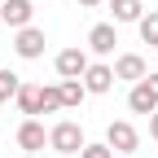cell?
<instances>
[{"label":"cell","instance_id":"2e32d148","mask_svg":"<svg viewBox=\"0 0 158 158\" xmlns=\"http://www.w3.org/2000/svg\"><path fill=\"white\" fill-rule=\"evenodd\" d=\"M18 88H22V79H18L13 70H0V106L9 101V97H18Z\"/></svg>","mask_w":158,"mask_h":158},{"label":"cell","instance_id":"44dd1931","mask_svg":"<svg viewBox=\"0 0 158 158\" xmlns=\"http://www.w3.org/2000/svg\"><path fill=\"white\" fill-rule=\"evenodd\" d=\"M57 158H70V154H57Z\"/></svg>","mask_w":158,"mask_h":158},{"label":"cell","instance_id":"5bb4252c","mask_svg":"<svg viewBox=\"0 0 158 158\" xmlns=\"http://www.w3.org/2000/svg\"><path fill=\"white\" fill-rule=\"evenodd\" d=\"M57 110H62V88L44 84V88H40V114H57Z\"/></svg>","mask_w":158,"mask_h":158},{"label":"cell","instance_id":"7c38bea8","mask_svg":"<svg viewBox=\"0 0 158 158\" xmlns=\"http://www.w3.org/2000/svg\"><path fill=\"white\" fill-rule=\"evenodd\" d=\"M57 88H62V110H75L79 101H84V97H88V88H84V79H62V84H57Z\"/></svg>","mask_w":158,"mask_h":158},{"label":"cell","instance_id":"277c9868","mask_svg":"<svg viewBox=\"0 0 158 158\" xmlns=\"http://www.w3.org/2000/svg\"><path fill=\"white\" fill-rule=\"evenodd\" d=\"M31 18H35V5H31V0H0V22H9L13 31L31 27Z\"/></svg>","mask_w":158,"mask_h":158},{"label":"cell","instance_id":"6da1fadb","mask_svg":"<svg viewBox=\"0 0 158 158\" xmlns=\"http://www.w3.org/2000/svg\"><path fill=\"white\" fill-rule=\"evenodd\" d=\"M48 145H53L57 154L79 158V149H84L88 141H84V127H79L75 118H62V123H53V127H48Z\"/></svg>","mask_w":158,"mask_h":158},{"label":"cell","instance_id":"d6986e66","mask_svg":"<svg viewBox=\"0 0 158 158\" xmlns=\"http://www.w3.org/2000/svg\"><path fill=\"white\" fill-rule=\"evenodd\" d=\"M75 5H84V9H101L106 0H75Z\"/></svg>","mask_w":158,"mask_h":158},{"label":"cell","instance_id":"5b68a950","mask_svg":"<svg viewBox=\"0 0 158 158\" xmlns=\"http://www.w3.org/2000/svg\"><path fill=\"white\" fill-rule=\"evenodd\" d=\"M53 66H57V75H62V79H84V70H88V53H84V48H62Z\"/></svg>","mask_w":158,"mask_h":158},{"label":"cell","instance_id":"3957f363","mask_svg":"<svg viewBox=\"0 0 158 158\" xmlns=\"http://www.w3.org/2000/svg\"><path fill=\"white\" fill-rule=\"evenodd\" d=\"M44 44H48V40H44L40 27H22L18 40H13V53L22 57V62H35V57H44Z\"/></svg>","mask_w":158,"mask_h":158},{"label":"cell","instance_id":"7402d4cb","mask_svg":"<svg viewBox=\"0 0 158 158\" xmlns=\"http://www.w3.org/2000/svg\"><path fill=\"white\" fill-rule=\"evenodd\" d=\"M22 158H31V154H22Z\"/></svg>","mask_w":158,"mask_h":158},{"label":"cell","instance_id":"e0dca14e","mask_svg":"<svg viewBox=\"0 0 158 158\" xmlns=\"http://www.w3.org/2000/svg\"><path fill=\"white\" fill-rule=\"evenodd\" d=\"M79 158H114V149H110L106 141H88L84 149H79Z\"/></svg>","mask_w":158,"mask_h":158},{"label":"cell","instance_id":"52a82bcc","mask_svg":"<svg viewBox=\"0 0 158 158\" xmlns=\"http://www.w3.org/2000/svg\"><path fill=\"white\" fill-rule=\"evenodd\" d=\"M114 44H118V31H114V22H97V27L88 31V48H92L97 57H110V53H114Z\"/></svg>","mask_w":158,"mask_h":158},{"label":"cell","instance_id":"9c48e42d","mask_svg":"<svg viewBox=\"0 0 158 158\" xmlns=\"http://www.w3.org/2000/svg\"><path fill=\"white\" fill-rule=\"evenodd\" d=\"M44 145H48V132H44V123H40V118H27V123L18 127V149L35 154V149H44Z\"/></svg>","mask_w":158,"mask_h":158},{"label":"cell","instance_id":"ac0fdd59","mask_svg":"<svg viewBox=\"0 0 158 158\" xmlns=\"http://www.w3.org/2000/svg\"><path fill=\"white\" fill-rule=\"evenodd\" d=\"M149 136H154V141H158V110L149 114Z\"/></svg>","mask_w":158,"mask_h":158},{"label":"cell","instance_id":"8fae6325","mask_svg":"<svg viewBox=\"0 0 158 158\" xmlns=\"http://www.w3.org/2000/svg\"><path fill=\"white\" fill-rule=\"evenodd\" d=\"M110 13H114V27L118 22H141L145 5H141V0H110Z\"/></svg>","mask_w":158,"mask_h":158},{"label":"cell","instance_id":"9a60e30c","mask_svg":"<svg viewBox=\"0 0 158 158\" xmlns=\"http://www.w3.org/2000/svg\"><path fill=\"white\" fill-rule=\"evenodd\" d=\"M136 31H141V40H145L149 48H158V13H154V9L141 18V22H136Z\"/></svg>","mask_w":158,"mask_h":158},{"label":"cell","instance_id":"30bf717a","mask_svg":"<svg viewBox=\"0 0 158 158\" xmlns=\"http://www.w3.org/2000/svg\"><path fill=\"white\" fill-rule=\"evenodd\" d=\"M127 110H132V114H154V110H158V92L145 84V79H141V84H132V92H127Z\"/></svg>","mask_w":158,"mask_h":158},{"label":"cell","instance_id":"8992f818","mask_svg":"<svg viewBox=\"0 0 158 158\" xmlns=\"http://www.w3.org/2000/svg\"><path fill=\"white\" fill-rule=\"evenodd\" d=\"M149 70H145V57L141 53H123V57H114V84L118 79H127V84H141Z\"/></svg>","mask_w":158,"mask_h":158},{"label":"cell","instance_id":"ffe728a7","mask_svg":"<svg viewBox=\"0 0 158 158\" xmlns=\"http://www.w3.org/2000/svg\"><path fill=\"white\" fill-rule=\"evenodd\" d=\"M145 84H149V88L158 92V70H154V75H145Z\"/></svg>","mask_w":158,"mask_h":158},{"label":"cell","instance_id":"4fadbf2b","mask_svg":"<svg viewBox=\"0 0 158 158\" xmlns=\"http://www.w3.org/2000/svg\"><path fill=\"white\" fill-rule=\"evenodd\" d=\"M18 110H22L27 118L40 114V88H35V84H22V88H18Z\"/></svg>","mask_w":158,"mask_h":158},{"label":"cell","instance_id":"7a4b0ae2","mask_svg":"<svg viewBox=\"0 0 158 158\" xmlns=\"http://www.w3.org/2000/svg\"><path fill=\"white\" fill-rule=\"evenodd\" d=\"M106 145L114 154H136V145H141V132H136L127 118H114V123L106 127Z\"/></svg>","mask_w":158,"mask_h":158},{"label":"cell","instance_id":"ba28073f","mask_svg":"<svg viewBox=\"0 0 158 158\" xmlns=\"http://www.w3.org/2000/svg\"><path fill=\"white\" fill-rule=\"evenodd\" d=\"M84 88L88 92H110L114 88V66H106V62H88V70H84Z\"/></svg>","mask_w":158,"mask_h":158}]
</instances>
